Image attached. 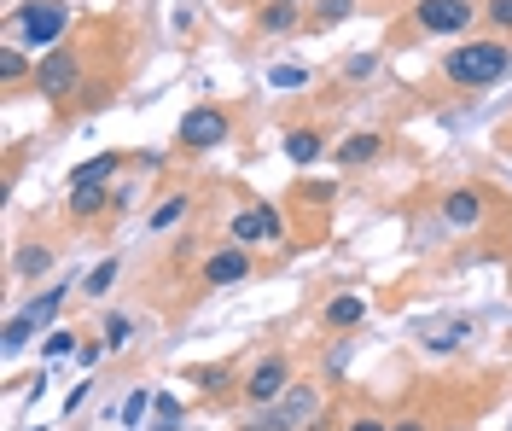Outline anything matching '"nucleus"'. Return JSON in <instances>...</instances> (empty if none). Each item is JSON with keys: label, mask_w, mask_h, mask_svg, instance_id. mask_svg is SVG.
Masks as SVG:
<instances>
[{"label": "nucleus", "mask_w": 512, "mask_h": 431, "mask_svg": "<svg viewBox=\"0 0 512 431\" xmlns=\"http://www.w3.org/2000/svg\"><path fill=\"white\" fill-rule=\"evenodd\" d=\"M507 76H512V41H501V35H466L443 53V82L466 88V94L501 88Z\"/></svg>", "instance_id": "obj_1"}, {"label": "nucleus", "mask_w": 512, "mask_h": 431, "mask_svg": "<svg viewBox=\"0 0 512 431\" xmlns=\"http://www.w3.org/2000/svg\"><path fill=\"white\" fill-rule=\"evenodd\" d=\"M320 420H326V397H320V385L297 379L274 408H256L251 420H245V431H315Z\"/></svg>", "instance_id": "obj_2"}, {"label": "nucleus", "mask_w": 512, "mask_h": 431, "mask_svg": "<svg viewBox=\"0 0 512 431\" xmlns=\"http://www.w3.org/2000/svg\"><path fill=\"white\" fill-rule=\"evenodd\" d=\"M64 30H70V6H64V0H24V6L6 18V35L24 41V47H35V53L64 47Z\"/></svg>", "instance_id": "obj_3"}, {"label": "nucleus", "mask_w": 512, "mask_h": 431, "mask_svg": "<svg viewBox=\"0 0 512 431\" xmlns=\"http://www.w3.org/2000/svg\"><path fill=\"white\" fill-rule=\"evenodd\" d=\"M472 24H483V0H414L419 35H454V41H466Z\"/></svg>", "instance_id": "obj_4"}, {"label": "nucleus", "mask_w": 512, "mask_h": 431, "mask_svg": "<svg viewBox=\"0 0 512 431\" xmlns=\"http://www.w3.org/2000/svg\"><path fill=\"white\" fill-rule=\"evenodd\" d=\"M227 134H233L227 105H187L181 129H175V146L181 152H216V146H227Z\"/></svg>", "instance_id": "obj_5"}, {"label": "nucleus", "mask_w": 512, "mask_h": 431, "mask_svg": "<svg viewBox=\"0 0 512 431\" xmlns=\"http://www.w3.org/2000/svg\"><path fill=\"white\" fill-rule=\"evenodd\" d=\"M76 88H82V53L76 47H53L35 59V94L47 105H64Z\"/></svg>", "instance_id": "obj_6"}, {"label": "nucleus", "mask_w": 512, "mask_h": 431, "mask_svg": "<svg viewBox=\"0 0 512 431\" xmlns=\"http://www.w3.org/2000/svg\"><path fill=\"white\" fill-rule=\"evenodd\" d=\"M291 385H297V379H291V356H262V362L245 373V391H239V397L251 402V408H274Z\"/></svg>", "instance_id": "obj_7"}, {"label": "nucleus", "mask_w": 512, "mask_h": 431, "mask_svg": "<svg viewBox=\"0 0 512 431\" xmlns=\"http://www.w3.org/2000/svg\"><path fill=\"white\" fill-rule=\"evenodd\" d=\"M251 245H222V251H210L204 257V286L210 292H227V286H239L245 274H251Z\"/></svg>", "instance_id": "obj_8"}, {"label": "nucleus", "mask_w": 512, "mask_h": 431, "mask_svg": "<svg viewBox=\"0 0 512 431\" xmlns=\"http://www.w3.org/2000/svg\"><path fill=\"white\" fill-rule=\"evenodd\" d=\"M443 216H448V228H460V233L483 228V216H489V193H483V187H448L443 193Z\"/></svg>", "instance_id": "obj_9"}, {"label": "nucleus", "mask_w": 512, "mask_h": 431, "mask_svg": "<svg viewBox=\"0 0 512 431\" xmlns=\"http://www.w3.org/2000/svg\"><path fill=\"white\" fill-rule=\"evenodd\" d=\"M466 338H472V321H466V315H443V321H425V327H419V344H425L431 356H454Z\"/></svg>", "instance_id": "obj_10"}, {"label": "nucleus", "mask_w": 512, "mask_h": 431, "mask_svg": "<svg viewBox=\"0 0 512 431\" xmlns=\"http://www.w3.org/2000/svg\"><path fill=\"white\" fill-rule=\"evenodd\" d=\"M332 158H338V169H367V164H379V158H384V134H373V129L344 134Z\"/></svg>", "instance_id": "obj_11"}, {"label": "nucleus", "mask_w": 512, "mask_h": 431, "mask_svg": "<svg viewBox=\"0 0 512 431\" xmlns=\"http://www.w3.org/2000/svg\"><path fill=\"white\" fill-rule=\"evenodd\" d=\"M320 327H326V332H355V327H367V298H361V292H338V298L320 309Z\"/></svg>", "instance_id": "obj_12"}, {"label": "nucleus", "mask_w": 512, "mask_h": 431, "mask_svg": "<svg viewBox=\"0 0 512 431\" xmlns=\"http://www.w3.org/2000/svg\"><path fill=\"white\" fill-rule=\"evenodd\" d=\"M192 193L187 187H181V193H163L158 204H152V216H146V233H169V228H181V222H187L192 216Z\"/></svg>", "instance_id": "obj_13"}, {"label": "nucleus", "mask_w": 512, "mask_h": 431, "mask_svg": "<svg viewBox=\"0 0 512 431\" xmlns=\"http://www.w3.org/2000/svg\"><path fill=\"white\" fill-rule=\"evenodd\" d=\"M320 152H326V134H320L315 123H297V129H286V158L297 169L320 164Z\"/></svg>", "instance_id": "obj_14"}, {"label": "nucleus", "mask_w": 512, "mask_h": 431, "mask_svg": "<svg viewBox=\"0 0 512 431\" xmlns=\"http://www.w3.org/2000/svg\"><path fill=\"white\" fill-rule=\"evenodd\" d=\"M192 385L204 391V397H233V391H245V379L233 373L227 362H204V367H192Z\"/></svg>", "instance_id": "obj_15"}, {"label": "nucleus", "mask_w": 512, "mask_h": 431, "mask_svg": "<svg viewBox=\"0 0 512 431\" xmlns=\"http://www.w3.org/2000/svg\"><path fill=\"white\" fill-rule=\"evenodd\" d=\"M117 169H123V152H99L94 164L70 169V187H117Z\"/></svg>", "instance_id": "obj_16"}, {"label": "nucleus", "mask_w": 512, "mask_h": 431, "mask_svg": "<svg viewBox=\"0 0 512 431\" xmlns=\"http://www.w3.org/2000/svg\"><path fill=\"white\" fill-rule=\"evenodd\" d=\"M0 82H6V88L35 82V59H30V47H24V41H6V47H0Z\"/></svg>", "instance_id": "obj_17"}, {"label": "nucleus", "mask_w": 512, "mask_h": 431, "mask_svg": "<svg viewBox=\"0 0 512 431\" xmlns=\"http://www.w3.org/2000/svg\"><path fill=\"white\" fill-rule=\"evenodd\" d=\"M64 210H70L76 222H99V216L111 210V187H70Z\"/></svg>", "instance_id": "obj_18"}, {"label": "nucleus", "mask_w": 512, "mask_h": 431, "mask_svg": "<svg viewBox=\"0 0 512 431\" xmlns=\"http://www.w3.org/2000/svg\"><path fill=\"white\" fill-rule=\"evenodd\" d=\"M303 24V6H291V0H268L262 12H256V30L262 35H291Z\"/></svg>", "instance_id": "obj_19"}, {"label": "nucleus", "mask_w": 512, "mask_h": 431, "mask_svg": "<svg viewBox=\"0 0 512 431\" xmlns=\"http://www.w3.org/2000/svg\"><path fill=\"white\" fill-rule=\"evenodd\" d=\"M152 408H158V385H134V391H128V402H123V426L128 431H146Z\"/></svg>", "instance_id": "obj_20"}, {"label": "nucleus", "mask_w": 512, "mask_h": 431, "mask_svg": "<svg viewBox=\"0 0 512 431\" xmlns=\"http://www.w3.org/2000/svg\"><path fill=\"white\" fill-rule=\"evenodd\" d=\"M35 321L30 315H24V309H18V315H12V321H6V332H0V350H6V362H18V356H24V350H30V338H35Z\"/></svg>", "instance_id": "obj_21"}, {"label": "nucleus", "mask_w": 512, "mask_h": 431, "mask_svg": "<svg viewBox=\"0 0 512 431\" xmlns=\"http://www.w3.org/2000/svg\"><path fill=\"white\" fill-rule=\"evenodd\" d=\"M64 298H70V286H53V292H41V298H30V309H24V315H30V321H35L41 332H53V327H59V309H64Z\"/></svg>", "instance_id": "obj_22"}, {"label": "nucleus", "mask_w": 512, "mask_h": 431, "mask_svg": "<svg viewBox=\"0 0 512 431\" xmlns=\"http://www.w3.org/2000/svg\"><path fill=\"white\" fill-rule=\"evenodd\" d=\"M181 420H187V408H181V397H175V391H158V408H152V420H146V431H181Z\"/></svg>", "instance_id": "obj_23"}, {"label": "nucleus", "mask_w": 512, "mask_h": 431, "mask_svg": "<svg viewBox=\"0 0 512 431\" xmlns=\"http://www.w3.org/2000/svg\"><path fill=\"white\" fill-rule=\"evenodd\" d=\"M99 338H105L111 350H128V344H134V315L111 309V315H105V327H99Z\"/></svg>", "instance_id": "obj_24"}, {"label": "nucleus", "mask_w": 512, "mask_h": 431, "mask_svg": "<svg viewBox=\"0 0 512 431\" xmlns=\"http://www.w3.org/2000/svg\"><path fill=\"white\" fill-rule=\"evenodd\" d=\"M227 233H233V245H256V239H268L262 216H256V204H251V210H239V216L227 222Z\"/></svg>", "instance_id": "obj_25"}, {"label": "nucleus", "mask_w": 512, "mask_h": 431, "mask_svg": "<svg viewBox=\"0 0 512 431\" xmlns=\"http://www.w3.org/2000/svg\"><path fill=\"white\" fill-rule=\"evenodd\" d=\"M76 350H82V332H70V327H53L47 332V344H41L47 362H64V356H76Z\"/></svg>", "instance_id": "obj_26"}, {"label": "nucleus", "mask_w": 512, "mask_h": 431, "mask_svg": "<svg viewBox=\"0 0 512 431\" xmlns=\"http://www.w3.org/2000/svg\"><path fill=\"white\" fill-rule=\"evenodd\" d=\"M12 268H18L24 280H35V274H47V268H53V251H47V245H24V251L12 257Z\"/></svg>", "instance_id": "obj_27"}, {"label": "nucleus", "mask_w": 512, "mask_h": 431, "mask_svg": "<svg viewBox=\"0 0 512 431\" xmlns=\"http://www.w3.org/2000/svg\"><path fill=\"white\" fill-rule=\"evenodd\" d=\"M117 274H123V263H117V257H105V263H99L94 274L82 280V292H88V298H105V292L117 286Z\"/></svg>", "instance_id": "obj_28"}, {"label": "nucleus", "mask_w": 512, "mask_h": 431, "mask_svg": "<svg viewBox=\"0 0 512 431\" xmlns=\"http://www.w3.org/2000/svg\"><path fill=\"white\" fill-rule=\"evenodd\" d=\"M483 24H489V35L512 41V0H483Z\"/></svg>", "instance_id": "obj_29"}, {"label": "nucleus", "mask_w": 512, "mask_h": 431, "mask_svg": "<svg viewBox=\"0 0 512 431\" xmlns=\"http://www.w3.org/2000/svg\"><path fill=\"white\" fill-rule=\"evenodd\" d=\"M344 18H355V0H315V24L320 30H338Z\"/></svg>", "instance_id": "obj_30"}, {"label": "nucleus", "mask_w": 512, "mask_h": 431, "mask_svg": "<svg viewBox=\"0 0 512 431\" xmlns=\"http://www.w3.org/2000/svg\"><path fill=\"white\" fill-rule=\"evenodd\" d=\"M379 70H384L379 53H350V59H344V82H373Z\"/></svg>", "instance_id": "obj_31"}, {"label": "nucleus", "mask_w": 512, "mask_h": 431, "mask_svg": "<svg viewBox=\"0 0 512 431\" xmlns=\"http://www.w3.org/2000/svg\"><path fill=\"white\" fill-rule=\"evenodd\" d=\"M256 216H262V228H268V239H274V245L286 239V216H280V204H274V199H256Z\"/></svg>", "instance_id": "obj_32"}, {"label": "nucleus", "mask_w": 512, "mask_h": 431, "mask_svg": "<svg viewBox=\"0 0 512 431\" xmlns=\"http://www.w3.org/2000/svg\"><path fill=\"white\" fill-rule=\"evenodd\" d=\"M303 82H309V70L303 65H274L268 70V88H303Z\"/></svg>", "instance_id": "obj_33"}, {"label": "nucleus", "mask_w": 512, "mask_h": 431, "mask_svg": "<svg viewBox=\"0 0 512 431\" xmlns=\"http://www.w3.org/2000/svg\"><path fill=\"white\" fill-rule=\"evenodd\" d=\"M105 350H111L105 338H82V350H76V367H82V373H94V367L105 362Z\"/></svg>", "instance_id": "obj_34"}, {"label": "nucleus", "mask_w": 512, "mask_h": 431, "mask_svg": "<svg viewBox=\"0 0 512 431\" xmlns=\"http://www.w3.org/2000/svg\"><path fill=\"white\" fill-rule=\"evenodd\" d=\"M297 199H309V204H332V199H338V181H303V187H297Z\"/></svg>", "instance_id": "obj_35"}, {"label": "nucleus", "mask_w": 512, "mask_h": 431, "mask_svg": "<svg viewBox=\"0 0 512 431\" xmlns=\"http://www.w3.org/2000/svg\"><path fill=\"white\" fill-rule=\"evenodd\" d=\"M134 199H140V187H134V181H117V187H111V216H128Z\"/></svg>", "instance_id": "obj_36"}, {"label": "nucleus", "mask_w": 512, "mask_h": 431, "mask_svg": "<svg viewBox=\"0 0 512 431\" xmlns=\"http://www.w3.org/2000/svg\"><path fill=\"white\" fill-rule=\"evenodd\" d=\"M344 431H390V420H379V414H355V420H344Z\"/></svg>", "instance_id": "obj_37"}, {"label": "nucleus", "mask_w": 512, "mask_h": 431, "mask_svg": "<svg viewBox=\"0 0 512 431\" xmlns=\"http://www.w3.org/2000/svg\"><path fill=\"white\" fill-rule=\"evenodd\" d=\"M94 397V379H82V385H76V391H70V397H64V414H76V408H82V402Z\"/></svg>", "instance_id": "obj_38"}, {"label": "nucleus", "mask_w": 512, "mask_h": 431, "mask_svg": "<svg viewBox=\"0 0 512 431\" xmlns=\"http://www.w3.org/2000/svg\"><path fill=\"white\" fill-rule=\"evenodd\" d=\"M390 431H431L419 414H402V420H390Z\"/></svg>", "instance_id": "obj_39"}, {"label": "nucleus", "mask_w": 512, "mask_h": 431, "mask_svg": "<svg viewBox=\"0 0 512 431\" xmlns=\"http://www.w3.org/2000/svg\"><path fill=\"white\" fill-rule=\"evenodd\" d=\"M291 6H297V0H291Z\"/></svg>", "instance_id": "obj_40"}]
</instances>
